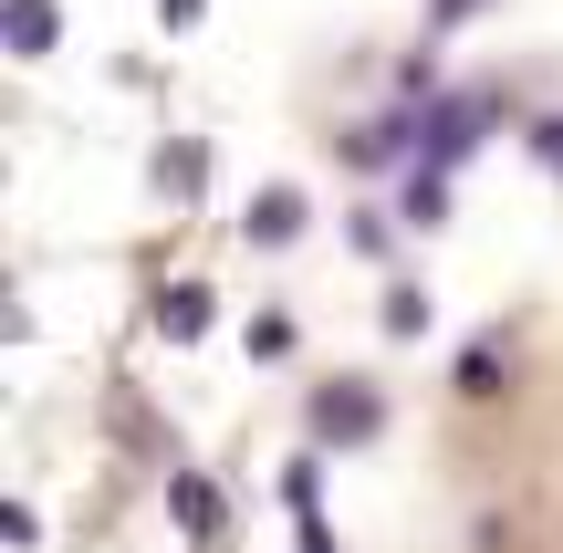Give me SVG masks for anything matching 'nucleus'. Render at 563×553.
Instances as JSON below:
<instances>
[{
	"label": "nucleus",
	"instance_id": "1",
	"mask_svg": "<svg viewBox=\"0 0 563 553\" xmlns=\"http://www.w3.org/2000/svg\"><path fill=\"white\" fill-rule=\"evenodd\" d=\"M241 230H251V241H262V251H282V241H292V230H302V188H262Z\"/></svg>",
	"mask_w": 563,
	"mask_h": 553
},
{
	"label": "nucleus",
	"instance_id": "2",
	"mask_svg": "<svg viewBox=\"0 0 563 553\" xmlns=\"http://www.w3.org/2000/svg\"><path fill=\"white\" fill-rule=\"evenodd\" d=\"M313 418H323V439H376V418H386V408H376L365 387H334V397H323Z\"/></svg>",
	"mask_w": 563,
	"mask_h": 553
},
{
	"label": "nucleus",
	"instance_id": "3",
	"mask_svg": "<svg viewBox=\"0 0 563 553\" xmlns=\"http://www.w3.org/2000/svg\"><path fill=\"white\" fill-rule=\"evenodd\" d=\"M481 125H490V104L460 95V104H439V125H428V136H439V157H470V146H481Z\"/></svg>",
	"mask_w": 563,
	"mask_h": 553
},
{
	"label": "nucleus",
	"instance_id": "4",
	"mask_svg": "<svg viewBox=\"0 0 563 553\" xmlns=\"http://www.w3.org/2000/svg\"><path fill=\"white\" fill-rule=\"evenodd\" d=\"M63 42V11L53 0H11V53H53Z\"/></svg>",
	"mask_w": 563,
	"mask_h": 553
},
{
	"label": "nucleus",
	"instance_id": "5",
	"mask_svg": "<svg viewBox=\"0 0 563 553\" xmlns=\"http://www.w3.org/2000/svg\"><path fill=\"white\" fill-rule=\"evenodd\" d=\"M157 324L178 334V345H188V334H209V292H199V283H178V292L157 303Z\"/></svg>",
	"mask_w": 563,
	"mask_h": 553
},
{
	"label": "nucleus",
	"instance_id": "6",
	"mask_svg": "<svg viewBox=\"0 0 563 553\" xmlns=\"http://www.w3.org/2000/svg\"><path fill=\"white\" fill-rule=\"evenodd\" d=\"M167 501H178V512H188V522H199V533H209V522H220V501H209V491H199V480H167Z\"/></svg>",
	"mask_w": 563,
	"mask_h": 553
},
{
	"label": "nucleus",
	"instance_id": "7",
	"mask_svg": "<svg viewBox=\"0 0 563 553\" xmlns=\"http://www.w3.org/2000/svg\"><path fill=\"white\" fill-rule=\"evenodd\" d=\"M386 324H397V334H418V324H428V292H407V283H397V292H386Z\"/></svg>",
	"mask_w": 563,
	"mask_h": 553
},
{
	"label": "nucleus",
	"instance_id": "8",
	"mask_svg": "<svg viewBox=\"0 0 563 553\" xmlns=\"http://www.w3.org/2000/svg\"><path fill=\"white\" fill-rule=\"evenodd\" d=\"M470 11H481V0H439V21H470Z\"/></svg>",
	"mask_w": 563,
	"mask_h": 553
}]
</instances>
